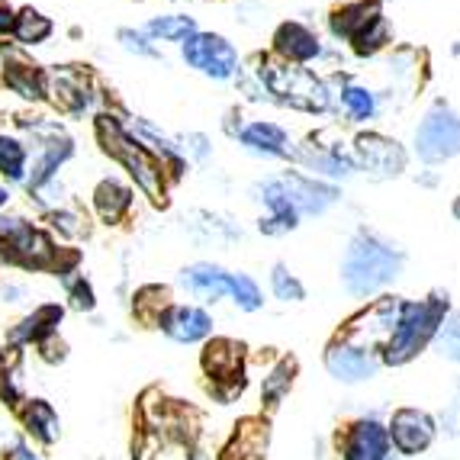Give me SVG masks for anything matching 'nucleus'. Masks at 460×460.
<instances>
[{"label": "nucleus", "instance_id": "obj_1", "mask_svg": "<svg viewBox=\"0 0 460 460\" xmlns=\"http://www.w3.org/2000/svg\"><path fill=\"white\" fill-rule=\"evenodd\" d=\"M97 136L107 148V155L119 158L129 168V174L136 177V184L148 193L152 199L164 197V181H162V162L148 152L138 138H132L123 126L116 123L113 116H100L97 119Z\"/></svg>", "mask_w": 460, "mask_h": 460}, {"label": "nucleus", "instance_id": "obj_2", "mask_svg": "<svg viewBox=\"0 0 460 460\" xmlns=\"http://www.w3.org/2000/svg\"><path fill=\"white\" fill-rule=\"evenodd\" d=\"M399 268V254L390 245L376 242L374 235H361L348 252L345 280L354 293H370L380 284H386Z\"/></svg>", "mask_w": 460, "mask_h": 460}, {"label": "nucleus", "instance_id": "obj_3", "mask_svg": "<svg viewBox=\"0 0 460 460\" xmlns=\"http://www.w3.org/2000/svg\"><path fill=\"white\" fill-rule=\"evenodd\" d=\"M181 55L199 75L213 77V81H229L238 75V52L232 49L229 39L216 36V32H193L190 39L181 42Z\"/></svg>", "mask_w": 460, "mask_h": 460}, {"label": "nucleus", "instance_id": "obj_4", "mask_svg": "<svg viewBox=\"0 0 460 460\" xmlns=\"http://www.w3.org/2000/svg\"><path fill=\"white\" fill-rule=\"evenodd\" d=\"M441 313H445V303H441V299H431V303H422V306H402V319H399L396 329H393L386 361H393V364L409 361V358L429 341V335L435 332Z\"/></svg>", "mask_w": 460, "mask_h": 460}, {"label": "nucleus", "instance_id": "obj_5", "mask_svg": "<svg viewBox=\"0 0 460 460\" xmlns=\"http://www.w3.org/2000/svg\"><path fill=\"white\" fill-rule=\"evenodd\" d=\"M415 146L425 162H445L460 152V116L447 103H435L415 129Z\"/></svg>", "mask_w": 460, "mask_h": 460}, {"label": "nucleus", "instance_id": "obj_6", "mask_svg": "<svg viewBox=\"0 0 460 460\" xmlns=\"http://www.w3.org/2000/svg\"><path fill=\"white\" fill-rule=\"evenodd\" d=\"M354 155H358V162L361 168L374 171L376 177H390L399 174V171L406 168V152L393 142V138L376 136V132H367L354 142Z\"/></svg>", "mask_w": 460, "mask_h": 460}, {"label": "nucleus", "instance_id": "obj_7", "mask_svg": "<svg viewBox=\"0 0 460 460\" xmlns=\"http://www.w3.org/2000/svg\"><path fill=\"white\" fill-rule=\"evenodd\" d=\"M274 49L287 65H306L313 58H319L323 46L319 36L313 30H306L303 23H284L274 32Z\"/></svg>", "mask_w": 460, "mask_h": 460}, {"label": "nucleus", "instance_id": "obj_8", "mask_svg": "<svg viewBox=\"0 0 460 460\" xmlns=\"http://www.w3.org/2000/svg\"><path fill=\"white\" fill-rule=\"evenodd\" d=\"M393 441L402 454H419L431 441V422L429 415L415 412V409H402L393 419Z\"/></svg>", "mask_w": 460, "mask_h": 460}, {"label": "nucleus", "instance_id": "obj_9", "mask_svg": "<svg viewBox=\"0 0 460 460\" xmlns=\"http://www.w3.org/2000/svg\"><path fill=\"white\" fill-rule=\"evenodd\" d=\"M238 142L254 155H270V158H280V155H290L287 148V132L277 123H248L245 129L238 132Z\"/></svg>", "mask_w": 460, "mask_h": 460}, {"label": "nucleus", "instance_id": "obj_10", "mask_svg": "<svg viewBox=\"0 0 460 460\" xmlns=\"http://www.w3.org/2000/svg\"><path fill=\"white\" fill-rule=\"evenodd\" d=\"M162 325L177 341H197L209 332V315L193 306H174L162 315Z\"/></svg>", "mask_w": 460, "mask_h": 460}, {"label": "nucleus", "instance_id": "obj_11", "mask_svg": "<svg viewBox=\"0 0 460 460\" xmlns=\"http://www.w3.org/2000/svg\"><path fill=\"white\" fill-rule=\"evenodd\" d=\"M376 16H380V7H376V4H345V7L332 10V16H329L332 36L354 39L358 32L367 30Z\"/></svg>", "mask_w": 460, "mask_h": 460}, {"label": "nucleus", "instance_id": "obj_12", "mask_svg": "<svg viewBox=\"0 0 460 460\" xmlns=\"http://www.w3.org/2000/svg\"><path fill=\"white\" fill-rule=\"evenodd\" d=\"M386 454V435L376 422L354 425L351 438L345 445V460H384Z\"/></svg>", "mask_w": 460, "mask_h": 460}, {"label": "nucleus", "instance_id": "obj_13", "mask_svg": "<svg viewBox=\"0 0 460 460\" xmlns=\"http://www.w3.org/2000/svg\"><path fill=\"white\" fill-rule=\"evenodd\" d=\"M4 81L13 93L26 100H42L49 93V84H46V75L36 68V65H26V62H7L4 68Z\"/></svg>", "mask_w": 460, "mask_h": 460}, {"label": "nucleus", "instance_id": "obj_14", "mask_svg": "<svg viewBox=\"0 0 460 460\" xmlns=\"http://www.w3.org/2000/svg\"><path fill=\"white\" fill-rule=\"evenodd\" d=\"M55 100L62 103L71 113H81V110L91 107L93 93L87 91V77L81 71H58L55 75Z\"/></svg>", "mask_w": 460, "mask_h": 460}, {"label": "nucleus", "instance_id": "obj_15", "mask_svg": "<svg viewBox=\"0 0 460 460\" xmlns=\"http://www.w3.org/2000/svg\"><path fill=\"white\" fill-rule=\"evenodd\" d=\"M142 32L152 42H184V39H190L197 32V23H193V16L168 13V16H152Z\"/></svg>", "mask_w": 460, "mask_h": 460}, {"label": "nucleus", "instance_id": "obj_16", "mask_svg": "<svg viewBox=\"0 0 460 460\" xmlns=\"http://www.w3.org/2000/svg\"><path fill=\"white\" fill-rule=\"evenodd\" d=\"M238 361H242V345L235 341H213L203 354V367L216 376V380H232L238 374Z\"/></svg>", "mask_w": 460, "mask_h": 460}, {"label": "nucleus", "instance_id": "obj_17", "mask_svg": "<svg viewBox=\"0 0 460 460\" xmlns=\"http://www.w3.org/2000/svg\"><path fill=\"white\" fill-rule=\"evenodd\" d=\"M264 447H268V425L258 422V419H248V422H242V429H238L235 441L226 447V457H232V454L242 451V457L261 460ZM242 457H238V460H242Z\"/></svg>", "mask_w": 460, "mask_h": 460}, {"label": "nucleus", "instance_id": "obj_18", "mask_svg": "<svg viewBox=\"0 0 460 460\" xmlns=\"http://www.w3.org/2000/svg\"><path fill=\"white\" fill-rule=\"evenodd\" d=\"M325 361H329L332 374H338L341 380H361V376L374 374V361L358 348H332Z\"/></svg>", "mask_w": 460, "mask_h": 460}, {"label": "nucleus", "instance_id": "obj_19", "mask_svg": "<svg viewBox=\"0 0 460 460\" xmlns=\"http://www.w3.org/2000/svg\"><path fill=\"white\" fill-rule=\"evenodd\" d=\"M93 203H97V213L103 216L107 223H116V219L132 207V190L119 184V181H103V184L93 190Z\"/></svg>", "mask_w": 460, "mask_h": 460}, {"label": "nucleus", "instance_id": "obj_20", "mask_svg": "<svg viewBox=\"0 0 460 460\" xmlns=\"http://www.w3.org/2000/svg\"><path fill=\"white\" fill-rule=\"evenodd\" d=\"M10 32H13V39L20 46H39V42H46L52 36V20L42 16L39 10L23 7L13 16V30Z\"/></svg>", "mask_w": 460, "mask_h": 460}, {"label": "nucleus", "instance_id": "obj_21", "mask_svg": "<svg viewBox=\"0 0 460 460\" xmlns=\"http://www.w3.org/2000/svg\"><path fill=\"white\" fill-rule=\"evenodd\" d=\"M0 174L7 181H26V148L20 138L0 136Z\"/></svg>", "mask_w": 460, "mask_h": 460}, {"label": "nucleus", "instance_id": "obj_22", "mask_svg": "<svg viewBox=\"0 0 460 460\" xmlns=\"http://www.w3.org/2000/svg\"><path fill=\"white\" fill-rule=\"evenodd\" d=\"M351 42H354V52L358 55H374L376 49H384L386 42H390V26H386L384 16H376L374 23H370L364 32H358Z\"/></svg>", "mask_w": 460, "mask_h": 460}, {"label": "nucleus", "instance_id": "obj_23", "mask_svg": "<svg viewBox=\"0 0 460 460\" xmlns=\"http://www.w3.org/2000/svg\"><path fill=\"white\" fill-rule=\"evenodd\" d=\"M341 107H345V113L351 116V119H370V116L376 113V100L370 91H364V87H345V93H341Z\"/></svg>", "mask_w": 460, "mask_h": 460}, {"label": "nucleus", "instance_id": "obj_24", "mask_svg": "<svg viewBox=\"0 0 460 460\" xmlns=\"http://www.w3.org/2000/svg\"><path fill=\"white\" fill-rule=\"evenodd\" d=\"M116 39H119V46H123L126 52L142 55V58H158V49L152 46V39H148L142 30H119Z\"/></svg>", "mask_w": 460, "mask_h": 460}, {"label": "nucleus", "instance_id": "obj_25", "mask_svg": "<svg viewBox=\"0 0 460 460\" xmlns=\"http://www.w3.org/2000/svg\"><path fill=\"white\" fill-rule=\"evenodd\" d=\"M293 370H296V364L284 361L280 367L274 370V374L268 376V384H264V399H268V402H277V399L284 396L287 386L293 384Z\"/></svg>", "mask_w": 460, "mask_h": 460}, {"label": "nucleus", "instance_id": "obj_26", "mask_svg": "<svg viewBox=\"0 0 460 460\" xmlns=\"http://www.w3.org/2000/svg\"><path fill=\"white\" fill-rule=\"evenodd\" d=\"M26 422H30V431H36V435H42V438H52L55 412L46 402H32V409L26 412Z\"/></svg>", "mask_w": 460, "mask_h": 460}, {"label": "nucleus", "instance_id": "obj_27", "mask_svg": "<svg viewBox=\"0 0 460 460\" xmlns=\"http://www.w3.org/2000/svg\"><path fill=\"white\" fill-rule=\"evenodd\" d=\"M274 290H277V296H280V299H299V296H303V287H299L284 268L274 270Z\"/></svg>", "mask_w": 460, "mask_h": 460}, {"label": "nucleus", "instance_id": "obj_28", "mask_svg": "<svg viewBox=\"0 0 460 460\" xmlns=\"http://www.w3.org/2000/svg\"><path fill=\"white\" fill-rule=\"evenodd\" d=\"M445 348H447V354H451V358H460V319H454L451 325H447L445 329Z\"/></svg>", "mask_w": 460, "mask_h": 460}, {"label": "nucleus", "instance_id": "obj_29", "mask_svg": "<svg viewBox=\"0 0 460 460\" xmlns=\"http://www.w3.org/2000/svg\"><path fill=\"white\" fill-rule=\"evenodd\" d=\"M71 296H75V306H77V309H91V306H93L91 287H81V284H77L75 290H71Z\"/></svg>", "mask_w": 460, "mask_h": 460}, {"label": "nucleus", "instance_id": "obj_30", "mask_svg": "<svg viewBox=\"0 0 460 460\" xmlns=\"http://www.w3.org/2000/svg\"><path fill=\"white\" fill-rule=\"evenodd\" d=\"M13 10L7 7V4H4V0H0V32H10L13 30Z\"/></svg>", "mask_w": 460, "mask_h": 460}, {"label": "nucleus", "instance_id": "obj_31", "mask_svg": "<svg viewBox=\"0 0 460 460\" xmlns=\"http://www.w3.org/2000/svg\"><path fill=\"white\" fill-rule=\"evenodd\" d=\"M7 199H10V193L4 190V187H0V207H4V203H7Z\"/></svg>", "mask_w": 460, "mask_h": 460}, {"label": "nucleus", "instance_id": "obj_32", "mask_svg": "<svg viewBox=\"0 0 460 460\" xmlns=\"http://www.w3.org/2000/svg\"><path fill=\"white\" fill-rule=\"evenodd\" d=\"M454 213H457V219H460V199H457V203H454Z\"/></svg>", "mask_w": 460, "mask_h": 460}, {"label": "nucleus", "instance_id": "obj_33", "mask_svg": "<svg viewBox=\"0 0 460 460\" xmlns=\"http://www.w3.org/2000/svg\"><path fill=\"white\" fill-rule=\"evenodd\" d=\"M26 460H32V457H26Z\"/></svg>", "mask_w": 460, "mask_h": 460}]
</instances>
